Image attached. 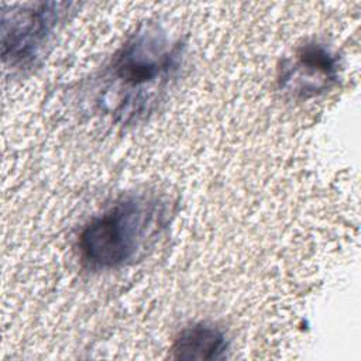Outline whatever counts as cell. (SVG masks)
Returning a JSON list of instances; mask_svg holds the SVG:
<instances>
[{
    "mask_svg": "<svg viewBox=\"0 0 361 361\" xmlns=\"http://www.w3.org/2000/svg\"><path fill=\"white\" fill-rule=\"evenodd\" d=\"M182 45L165 30L142 24L114 54L107 69L106 104L123 123H134L154 110L182 63Z\"/></svg>",
    "mask_w": 361,
    "mask_h": 361,
    "instance_id": "cell-1",
    "label": "cell"
},
{
    "mask_svg": "<svg viewBox=\"0 0 361 361\" xmlns=\"http://www.w3.org/2000/svg\"><path fill=\"white\" fill-rule=\"evenodd\" d=\"M166 221V203L147 193H131L93 217L79 237L82 261L94 271L126 265Z\"/></svg>",
    "mask_w": 361,
    "mask_h": 361,
    "instance_id": "cell-2",
    "label": "cell"
},
{
    "mask_svg": "<svg viewBox=\"0 0 361 361\" xmlns=\"http://www.w3.org/2000/svg\"><path fill=\"white\" fill-rule=\"evenodd\" d=\"M72 4L35 3L11 7L1 16V56L11 68L34 66L45 54Z\"/></svg>",
    "mask_w": 361,
    "mask_h": 361,
    "instance_id": "cell-3",
    "label": "cell"
},
{
    "mask_svg": "<svg viewBox=\"0 0 361 361\" xmlns=\"http://www.w3.org/2000/svg\"><path fill=\"white\" fill-rule=\"evenodd\" d=\"M338 76L336 55L320 42L302 45L281 72V87L296 99H309L330 89Z\"/></svg>",
    "mask_w": 361,
    "mask_h": 361,
    "instance_id": "cell-4",
    "label": "cell"
},
{
    "mask_svg": "<svg viewBox=\"0 0 361 361\" xmlns=\"http://www.w3.org/2000/svg\"><path fill=\"white\" fill-rule=\"evenodd\" d=\"M228 343L224 333L207 323H197L183 329L172 344V357L176 360H221Z\"/></svg>",
    "mask_w": 361,
    "mask_h": 361,
    "instance_id": "cell-5",
    "label": "cell"
}]
</instances>
